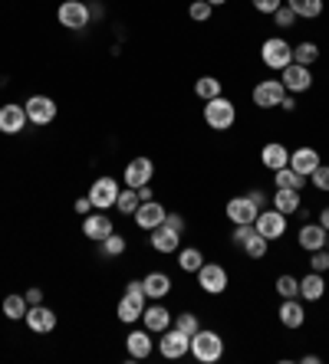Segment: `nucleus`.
<instances>
[{"label": "nucleus", "mask_w": 329, "mask_h": 364, "mask_svg": "<svg viewBox=\"0 0 329 364\" xmlns=\"http://www.w3.org/2000/svg\"><path fill=\"white\" fill-rule=\"evenodd\" d=\"M191 358L201 364H217L224 358V338H221L217 331L198 328L191 335Z\"/></svg>", "instance_id": "f257e3e1"}, {"label": "nucleus", "mask_w": 329, "mask_h": 364, "mask_svg": "<svg viewBox=\"0 0 329 364\" xmlns=\"http://www.w3.org/2000/svg\"><path fill=\"white\" fill-rule=\"evenodd\" d=\"M145 289H142V282H129L125 286V296L119 299V305H115V315H119L125 325H135L142 318V312H145Z\"/></svg>", "instance_id": "f03ea898"}, {"label": "nucleus", "mask_w": 329, "mask_h": 364, "mask_svg": "<svg viewBox=\"0 0 329 364\" xmlns=\"http://www.w3.org/2000/svg\"><path fill=\"white\" fill-rule=\"evenodd\" d=\"M204 122H208V128H214V132H227V128L237 122L234 102L224 99V95H217V99L204 102Z\"/></svg>", "instance_id": "7ed1b4c3"}, {"label": "nucleus", "mask_w": 329, "mask_h": 364, "mask_svg": "<svg viewBox=\"0 0 329 364\" xmlns=\"http://www.w3.org/2000/svg\"><path fill=\"white\" fill-rule=\"evenodd\" d=\"M260 60L270 69H283L293 63V46H290L283 36H270V40H263V46H260Z\"/></svg>", "instance_id": "20e7f679"}, {"label": "nucleus", "mask_w": 329, "mask_h": 364, "mask_svg": "<svg viewBox=\"0 0 329 364\" xmlns=\"http://www.w3.org/2000/svg\"><path fill=\"white\" fill-rule=\"evenodd\" d=\"M56 20H60V26H66V30H86L93 14H89V7L83 0H63L60 10H56Z\"/></svg>", "instance_id": "39448f33"}, {"label": "nucleus", "mask_w": 329, "mask_h": 364, "mask_svg": "<svg viewBox=\"0 0 329 364\" xmlns=\"http://www.w3.org/2000/svg\"><path fill=\"white\" fill-rule=\"evenodd\" d=\"M119 191L122 187L115 184V178H99L93 181V187H89V200H93L95 210H113L115 200H119Z\"/></svg>", "instance_id": "423d86ee"}, {"label": "nucleus", "mask_w": 329, "mask_h": 364, "mask_svg": "<svg viewBox=\"0 0 329 364\" xmlns=\"http://www.w3.org/2000/svg\"><path fill=\"white\" fill-rule=\"evenodd\" d=\"M254 227H257L260 237H267V243H270V240H280L286 233V213H280L277 207H267V210L257 213Z\"/></svg>", "instance_id": "0eeeda50"}, {"label": "nucleus", "mask_w": 329, "mask_h": 364, "mask_svg": "<svg viewBox=\"0 0 329 364\" xmlns=\"http://www.w3.org/2000/svg\"><path fill=\"white\" fill-rule=\"evenodd\" d=\"M158 351H162V358H168V361H178V358H184L191 351V335H184V331H178V328H164L162 341H158Z\"/></svg>", "instance_id": "6e6552de"}, {"label": "nucleus", "mask_w": 329, "mask_h": 364, "mask_svg": "<svg viewBox=\"0 0 329 364\" xmlns=\"http://www.w3.org/2000/svg\"><path fill=\"white\" fill-rule=\"evenodd\" d=\"M234 243L241 246L251 259H260V256L267 253V237H260L254 223H241V227L234 230Z\"/></svg>", "instance_id": "1a4fd4ad"}, {"label": "nucleus", "mask_w": 329, "mask_h": 364, "mask_svg": "<svg viewBox=\"0 0 329 364\" xmlns=\"http://www.w3.org/2000/svg\"><path fill=\"white\" fill-rule=\"evenodd\" d=\"M24 109H26V119L33 125H50V122H56V112H60L50 95H30L24 102Z\"/></svg>", "instance_id": "9d476101"}, {"label": "nucleus", "mask_w": 329, "mask_h": 364, "mask_svg": "<svg viewBox=\"0 0 329 364\" xmlns=\"http://www.w3.org/2000/svg\"><path fill=\"white\" fill-rule=\"evenodd\" d=\"M194 276H198V286L204 289L208 296H221L227 289V269L221 263H204Z\"/></svg>", "instance_id": "9b49d317"}, {"label": "nucleus", "mask_w": 329, "mask_h": 364, "mask_svg": "<svg viewBox=\"0 0 329 364\" xmlns=\"http://www.w3.org/2000/svg\"><path fill=\"white\" fill-rule=\"evenodd\" d=\"M280 82H283V89L286 92H293V95H300V92H306L313 85V73H310V66H300V63H290V66H283L280 69Z\"/></svg>", "instance_id": "f8f14e48"}, {"label": "nucleus", "mask_w": 329, "mask_h": 364, "mask_svg": "<svg viewBox=\"0 0 329 364\" xmlns=\"http://www.w3.org/2000/svg\"><path fill=\"white\" fill-rule=\"evenodd\" d=\"M283 95H286V89L280 79H263V82L254 85V105L257 109H277Z\"/></svg>", "instance_id": "ddd939ff"}, {"label": "nucleus", "mask_w": 329, "mask_h": 364, "mask_svg": "<svg viewBox=\"0 0 329 364\" xmlns=\"http://www.w3.org/2000/svg\"><path fill=\"white\" fill-rule=\"evenodd\" d=\"M24 322H26V328L36 331V335H50V331L56 328V312H53V309H46L43 302L30 305V309H26V315H24Z\"/></svg>", "instance_id": "4468645a"}, {"label": "nucleus", "mask_w": 329, "mask_h": 364, "mask_svg": "<svg viewBox=\"0 0 329 364\" xmlns=\"http://www.w3.org/2000/svg\"><path fill=\"white\" fill-rule=\"evenodd\" d=\"M224 213H227V220L234 223V227H241V223H254V220H257L260 210H257V203L244 194V197H231V200H227V207H224Z\"/></svg>", "instance_id": "2eb2a0df"}, {"label": "nucleus", "mask_w": 329, "mask_h": 364, "mask_svg": "<svg viewBox=\"0 0 329 364\" xmlns=\"http://www.w3.org/2000/svg\"><path fill=\"white\" fill-rule=\"evenodd\" d=\"M26 109L17 105V102H7V105H0V132L4 135H20L26 128Z\"/></svg>", "instance_id": "dca6fc26"}, {"label": "nucleus", "mask_w": 329, "mask_h": 364, "mask_svg": "<svg viewBox=\"0 0 329 364\" xmlns=\"http://www.w3.org/2000/svg\"><path fill=\"white\" fill-rule=\"evenodd\" d=\"M164 213H168V210H164L158 200H142L139 210L132 213V220H135V227H139V230H148V233H152L158 223H164Z\"/></svg>", "instance_id": "f3484780"}, {"label": "nucleus", "mask_w": 329, "mask_h": 364, "mask_svg": "<svg viewBox=\"0 0 329 364\" xmlns=\"http://www.w3.org/2000/svg\"><path fill=\"white\" fill-rule=\"evenodd\" d=\"M152 174H155V164H152V158H132L129 164H125V187H142L152 181Z\"/></svg>", "instance_id": "a211bd4d"}, {"label": "nucleus", "mask_w": 329, "mask_h": 364, "mask_svg": "<svg viewBox=\"0 0 329 364\" xmlns=\"http://www.w3.org/2000/svg\"><path fill=\"white\" fill-rule=\"evenodd\" d=\"M320 164H323L320 161V151H316V148H310V144H303V148L290 151V168H293L296 174H303V178H310Z\"/></svg>", "instance_id": "6ab92c4d"}, {"label": "nucleus", "mask_w": 329, "mask_h": 364, "mask_svg": "<svg viewBox=\"0 0 329 364\" xmlns=\"http://www.w3.org/2000/svg\"><path fill=\"white\" fill-rule=\"evenodd\" d=\"M109 233H113V220H109L105 213H86V217H83V237L86 240L103 243Z\"/></svg>", "instance_id": "aec40b11"}, {"label": "nucleus", "mask_w": 329, "mask_h": 364, "mask_svg": "<svg viewBox=\"0 0 329 364\" xmlns=\"http://www.w3.org/2000/svg\"><path fill=\"white\" fill-rule=\"evenodd\" d=\"M178 246H182V233L172 230L168 223H158L152 230V250H158V253H178Z\"/></svg>", "instance_id": "412c9836"}, {"label": "nucleus", "mask_w": 329, "mask_h": 364, "mask_svg": "<svg viewBox=\"0 0 329 364\" xmlns=\"http://www.w3.org/2000/svg\"><path fill=\"white\" fill-rule=\"evenodd\" d=\"M142 325H145L152 335H162L164 328H172V312H168L164 305H145V312H142Z\"/></svg>", "instance_id": "4be33fe9"}, {"label": "nucleus", "mask_w": 329, "mask_h": 364, "mask_svg": "<svg viewBox=\"0 0 329 364\" xmlns=\"http://www.w3.org/2000/svg\"><path fill=\"white\" fill-rule=\"evenodd\" d=\"M326 296V279H323V272H306L303 279H300V299L306 302H320Z\"/></svg>", "instance_id": "5701e85b"}, {"label": "nucleus", "mask_w": 329, "mask_h": 364, "mask_svg": "<svg viewBox=\"0 0 329 364\" xmlns=\"http://www.w3.org/2000/svg\"><path fill=\"white\" fill-rule=\"evenodd\" d=\"M125 348H129V355L132 358H148L152 355V348H155V341H152V331L148 328H135V331H129V338H125Z\"/></svg>", "instance_id": "b1692460"}, {"label": "nucleus", "mask_w": 329, "mask_h": 364, "mask_svg": "<svg viewBox=\"0 0 329 364\" xmlns=\"http://www.w3.org/2000/svg\"><path fill=\"white\" fill-rule=\"evenodd\" d=\"M260 161H263V168H267V171H280V168H286V164H290V151H286L280 141H270V144H263Z\"/></svg>", "instance_id": "393cba45"}, {"label": "nucleus", "mask_w": 329, "mask_h": 364, "mask_svg": "<svg viewBox=\"0 0 329 364\" xmlns=\"http://www.w3.org/2000/svg\"><path fill=\"white\" fill-rule=\"evenodd\" d=\"M273 207L290 217V213H296L300 207H303V197H300V191H293V187H277V194H273Z\"/></svg>", "instance_id": "a878e982"}, {"label": "nucleus", "mask_w": 329, "mask_h": 364, "mask_svg": "<svg viewBox=\"0 0 329 364\" xmlns=\"http://www.w3.org/2000/svg\"><path fill=\"white\" fill-rule=\"evenodd\" d=\"M280 322H283V328H303V322H306L303 305L296 302V299H283V305H280Z\"/></svg>", "instance_id": "bb28decb"}, {"label": "nucleus", "mask_w": 329, "mask_h": 364, "mask_svg": "<svg viewBox=\"0 0 329 364\" xmlns=\"http://www.w3.org/2000/svg\"><path fill=\"white\" fill-rule=\"evenodd\" d=\"M300 246H303V250H323V246H326V230L320 227V223H303V227H300Z\"/></svg>", "instance_id": "cd10ccee"}, {"label": "nucleus", "mask_w": 329, "mask_h": 364, "mask_svg": "<svg viewBox=\"0 0 329 364\" xmlns=\"http://www.w3.org/2000/svg\"><path fill=\"white\" fill-rule=\"evenodd\" d=\"M142 289H145L148 299H164L172 292V279H168L164 272H148L145 279H142Z\"/></svg>", "instance_id": "c85d7f7f"}, {"label": "nucleus", "mask_w": 329, "mask_h": 364, "mask_svg": "<svg viewBox=\"0 0 329 364\" xmlns=\"http://www.w3.org/2000/svg\"><path fill=\"white\" fill-rule=\"evenodd\" d=\"M283 4L303 20H316L323 14V0H283Z\"/></svg>", "instance_id": "c756f323"}, {"label": "nucleus", "mask_w": 329, "mask_h": 364, "mask_svg": "<svg viewBox=\"0 0 329 364\" xmlns=\"http://www.w3.org/2000/svg\"><path fill=\"white\" fill-rule=\"evenodd\" d=\"M320 60V46L313 40H303L293 46V63H300V66H313V63Z\"/></svg>", "instance_id": "7c9ffc66"}, {"label": "nucleus", "mask_w": 329, "mask_h": 364, "mask_svg": "<svg viewBox=\"0 0 329 364\" xmlns=\"http://www.w3.org/2000/svg\"><path fill=\"white\" fill-rule=\"evenodd\" d=\"M194 95H198L201 102L217 99V95H221V79H214V76H201L198 82H194Z\"/></svg>", "instance_id": "2f4dec72"}, {"label": "nucleus", "mask_w": 329, "mask_h": 364, "mask_svg": "<svg viewBox=\"0 0 329 364\" xmlns=\"http://www.w3.org/2000/svg\"><path fill=\"white\" fill-rule=\"evenodd\" d=\"M273 184H277V187H293V191H300V187L306 184V178H303V174H296V171L290 168V164H286V168L273 171Z\"/></svg>", "instance_id": "473e14b6"}, {"label": "nucleus", "mask_w": 329, "mask_h": 364, "mask_svg": "<svg viewBox=\"0 0 329 364\" xmlns=\"http://www.w3.org/2000/svg\"><path fill=\"white\" fill-rule=\"evenodd\" d=\"M139 191L135 187H125V191H119V200H115V210L125 213V217H132V213L139 210Z\"/></svg>", "instance_id": "72a5a7b5"}, {"label": "nucleus", "mask_w": 329, "mask_h": 364, "mask_svg": "<svg viewBox=\"0 0 329 364\" xmlns=\"http://www.w3.org/2000/svg\"><path fill=\"white\" fill-rule=\"evenodd\" d=\"M0 309H4V315H7L10 322H20V318L26 315V309H30V305H26V299H24V296H7Z\"/></svg>", "instance_id": "f704fd0d"}, {"label": "nucleus", "mask_w": 329, "mask_h": 364, "mask_svg": "<svg viewBox=\"0 0 329 364\" xmlns=\"http://www.w3.org/2000/svg\"><path fill=\"white\" fill-rule=\"evenodd\" d=\"M178 266H182L184 272H198L201 266H204V253H201V250H194V246H188V250H182V253H178Z\"/></svg>", "instance_id": "c9c22d12"}, {"label": "nucleus", "mask_w": 329, "mask_h": 364, "mask_svg": "<svg viewBox=\"0 0 329 364\" xmlns=\"http://www.w3.org/2000/svg\"><path fill=\"white\" fill-rule=\"evenodd\" d=\"M99 246H103V256H122L125 253V237H119V233L113 230Z\"/></svg>", "instance_id": "e433bc0d"}, {"label": "nucleus", "mask_w": 329, "mask_h": 364, "mask_svg": "<svg viewBox=\"0 0 329 364\" xmlns=\"http://www.w3.org/2000/svg\"><path fill=\"white\" fill-rule=\"evenodd\" d=\"M174 328L184 331V335H194V331L201 328V322H198V315L194 312H182L178 318H174Z\"/></svg>", "instance_id": "4c0bfd02"}, {"label": "nucleus", "mask_w": 329, "mask_h": 364, "mask_svg": "<svg viewBox=\"0 0 329 364\" xmlns=\"http://www.w3.org/2000/svg\"><path fill=\"white\" fill-rule=\"evenodd\" d=\"M211 4L208 0H191V7H188V17L191 20H198V23H204V20H211Z\"/></svg>", "instance_id": "58836bf2"}, {"label": "nucleus", "mask_w": 329, "mask_h": 364, "mask_svg": "<svg viewBox=\"0 0 329 364\" xmlns=\"http://www.w3.org/2000/svg\"><path fill=\"white\" fill-rule=\"evenodd\" d=\"M277 292L283 299H296V296H300V279H293V276H280V279H277Z\"/></svg>", "instance_id": "ea45409f"}, {"label": "nucleus", "mask_w": 329, "mask_h": 364, "mask_svg": "<svg viewBox=\"0 0 329 364\" xmlns=\"http://www.w3.org/2000/svg\"><path fill=\"white\" fill-rule=\"evenodd\" d=\"M310 269H313V272H326V269H329V250H326V246H323V250H313Z\"/></svg>", "instance_id": "a19ab883"}, {"label": "nucleus", "mask_w": 329, "mask_h": 364, "mask_svg": "<svg viewBox=\"0 0 329 364\" xmlns=\"http://www.w3.org/2000/svg\"><path fill=\"white\" fill-rule=\"evenodd\" d=\"M273 20H277V26H280V30H290V26L296 23V14H293V10H290V7H286V4H283V7H280L277 14H273Z\"/></svg>", "instance_id": "79ce46f5"}, {"label": "nucleus", "mask_w": 329, "mask_h": 364, "mask_svg": "<svg viewBox=\"0 0 329 364\" xmlns=\"http://www.w3.org/2000/svg\"><path fill=\"white\" fill-rule=\"evenodd\" d=\"M251 4L257 14H267V17H273V14L283 7V0H251Z\"/></svg>", "instance_id": "37998d69"}, {"label": "nucleus", "mask_w": 329, "mask_h": 364, "mask_svg": "<svg viewBox=\"0 0 329 364\" xmlns=\"http://www.w3.org/2000/svg\"><path fill=\"white\" fill-rule=\"evenodd\" d=\"M310 178H313V187H316V191H329V168H326V164H320Z\"/></svg>", "instance_id": "c03bdc74"}, {"label": "nucleus", "mask_w": 329, "mask_h": 364, "mask_svg": "<svg viewBox=\"0 0 329 364\" xmlns=\"http://www.w3.org/2000/svg\"><path fill=\"white\" fill-rule=\"evenodd\" d=\"M24 299H26V305H40V302H43V289H26V292H24Z\"/></svg>", "instance_id": "a18cd8bd"}, {"label": "nucleus", "mask_w": 329, "mask_h": 364, "mask_svg": "<svg viewBox=\"0 0 329 364\" xmlns=\"http://www.w3.org/2000/svg\"><path fill=\"white\" fill-rule=\"evenodd\" d=\"M164 223H168V227H172V230H178V233H182V237H184V220H182V217H178V213H164Z\"/></svg>", "instance_id": "49530a36"}, {"label": "nucleus", "mask_w": 329, "mask_h": 364, "mask_svg": "<svg viewBox=\"0 0 329 364\" xmlns=\"http://www.w3.org/2000/svg\"><path fill=\"white\" fill-rule=\"evenodd\" d=\"M247 197L257 203V210H267V207H270V200H267V194H263V191H251Z\"/></svg>", "instance_id": "de8ad7c7"}, {"label": "nucleus", "mask_w": 329, "mask_h": 364, "mask_svg": "<svg viewBox=\"0 0 329 364\" xmlns=\"http://www.w3.org/2000/svg\"><path fill=\"white\" fill-rule=\"evenodd\" d=\"M73 210H76V213H83V217H86V213L93 210V200H89V197H79V200L73 203Z\"/></svg>", "instance_id": "09e8293b"}, {"label": "nucleus", "mask_w": 329, "mask_h": 364, "mask_svg": "<svg viewBox=\"0 0 329 364\" xmlns=\"http://www.w3.org/2000/svg\"><path fill=\"white\" fill-rule=\"evenodd\" d=\"M280 109H283V112H293V109H296V95H293V92H286L283 99H280Z\"/></svg>", "instance_id": "8fccbe9b"}, {"label": "nucleus", "mask_w": 329, "mask_h": 364, "mask_svg": "<svg viewBox=\"0 0 329 364\" xmlns=\"http://www.w3.org/2000/svg\"><path fill=\"white\" fill-rule=\"evenodd\" d=\"M139 191V200H155V194H152V184H142V187H135Z\"/></svg>", "instance_id": "3c124183"}, {"label": "nucleus", "mask_w": 329, "mask_h": 364, "mask_svg": "<svg viewBox=\"0 0 329 364\" xmlns=\"http://www.w3.org/2000/svg\"><path fill=\"white\" fill-rule=\"evenodd\" d=\"M316 223H320V227L329 233V207H323V210H320V220H316Z\"/></svg>", "instance_id": "603ef678"}, {"label": "nucleus", "mask_w": 329, "mask_h": 364, "mask_svg": "<svg viewBox=\"0 0 329 364\" xmlns=\"http://www.w3.org/2000/svg\"><path fill=\"white\" fill-rule=\"evenodd\" d=\"M211 7H221V4H227V0H208Z\"/></svg>", "instance_id": "864d4df0"}, {"label": "nucleus", "mask_w": 329, "mask_h": 364, "mask_svg": "<svg viewBox=\"0 0 329 364\" xmlns=\"http://www.w3.org/2000/svg\"><path fill=\"white\" fill-rule=\"evenodd\" d=\"M326 250H329V233H326Z\"/></svg>", "instance_id": "5fc2aeb1"}]
</instances>
